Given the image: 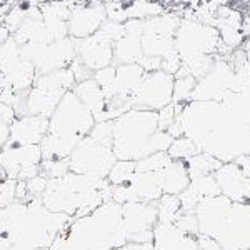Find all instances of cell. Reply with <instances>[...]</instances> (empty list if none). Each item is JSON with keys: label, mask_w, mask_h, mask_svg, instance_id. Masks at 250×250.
<instances>
[{"label": "cell", "mask_w": 250, "mask_h": 250, "mask_svg": "<svg viewBox=\"0 0 250 250\" xmlns=\"http://www.w3.org/2000/svg\"><path fill=\"white\" fill-rule=\"evenodd\" d=\"M72 217L50 212L40 199L12 202L0 208V237L27 250H48L55 237L70 224Z\"/></svg>", "instance_id": "cell-1"}, {"label": "cell", "mask_w": 250, "mask_h": 250, "mask_svg": "<svg viewBox=\"0 0 250 250\" xmlns=\"http://www.w3.org/2000/svg\"><path fill=\"white\" fill-rule=\"evenodd\" d=\"M127 242L122 205L108 200L88 215L72 219L48 250H117Z\"/></svg>", "instance_id": "cell-2"}, {"label": "cell", "mask_w": 250, "mask_h": 250, "mask_svg": "<svg viewBox=\"0 0 250 250\" xmlns=\"http://www.w3.org/2000/svg\"><path fill=\"white\" fill-rule=\"evenodd\" d=\"M200 235L222 250H250V204L232 202L220 195L208 197L195 208Z\"/></svg>", "instance_id": "cell-3"}, {"label": "cell", "mask_w": 250, "mask_h": 250, "mask_svg": "<svg viewBox=\"0 0 250 250\" xmlns=\"http://www.w3.org/2000/svg\"><path fill=\"white\" fill-rule=\"evenodd\" d=\"M173 139L159 130V115L152 110H132L112 120V147L117 160L145 159L152 154L167 152Z\"/></svg>", "instance_id": "cell-4"}, {"label": "cell", "mask_w": 250, "mask_h": 250, "mask_svg": "<svg viewBox=\"0 0 250 250\" xmlns=\"http://www.w3.org/2000/svg\"><path fill=\"white\" fill-rule=\"evenodd\" d=\"M114 185L107 179L80 175L68 172L60 179H50L42 195L43 207L50 212L65 213L72 219L88 215L112 200Z\"/></svg>", "instance_id": "cell-5"}, {"label": "cell", "mask_w": 250, "mask_h": 250, "mask_svg": "<svg viewBox=\"0 0 250 250\" xmlns=\"http://www.w3.org/2000/svg\"><path fill=\"white\" fill-rule=\"evenodd\" d=\"M94 125L95 119L88 108L74 92H67L48 119V130L40 144L42 160L68 159Z\"/></svg>", "instance_id": "cell-6"}, {"label": "cell", "mask_w": 250, "mask_h": 250, "mask_svg": "<svg viewBox=\"0 0 250 250\" xmlns=\"http://www.w3.org/2000/svg\"><path fill=\"white\" fill-rule=\"evenodd\" d=\"M70 68H60L50 74L37 75L34 85L25 95V115H40L50 119L60 100L75 87Z\"/></svg>", "instance_id": "cell-7"}, {"label": "cell", "mask_w": 250, "mask_h": 250, "mask_svg": "<svg viewBox=\"0 0 250 250\" xmlns=\"http://www.w3.org/2000/svg\"><path fill=\"white\" fill-rule=\"evenodd\" d=\"M173 45L182 63L207 55L213 57L220 47V34L215 27L200 23L195 19L182 20L173 37Z\"/></svg>", "instance_id": "cell-8"}, {"label": "cell", "mask_w": 250, "mask_h": 250, "mask_svg": "<svg viewBox=\"0 0 250 250\" xmlns=\"http://www.w3.org/2000/svg\"><path fill=\"white\" fill-rule=\"evenodd\" d=\"M115 162L112 140L95 139L92 135H87L68 157L70 172L94 179H107Z\"/></svg>", "instance_id": "cell-9"}, {"label": "cell", "mask_w": 250, "mask_h": 250, "mask_svg": "<svg viewBox=\"0 0 250 250\" xmlns=\"http://www.w3.org/2000/svg\"><path fill=\"white\" fill-rule=\"evenodd\" d=\"M0 74L5 80V85L10 87L15 94L30 90L37 79L34 63L23 59L22 47L12 39V35L0 47Z\"/></svg>", "instance_id": "cell-10"}, {"label": "cell", "mask_w": 250, "mask_h": 250, "mask_svg": "<svg viewBox=\"0 0 250 250\" xmlns=\"http://www.w3.org/2000/svg\"><path fill=\"white\" fill-rule=\"evenodd\" d=\"M42 150L40 145H12L5 144L0 152V172L3 179L27 180L42 172Z\"/></svg>", "instance_id": "cell-11"}, {"label": "cell", "mask_w": 250, "mask_h": 250, "mask_svg": "<svg viewBox=\"0 0 250 250\" xmlns=\"http://www.w3.org/2000/svg\"><path fill=\"white\" fill-rule=\"evenodd\" d=\"M173 97V75L164 70L147 72L132 95V108L159 112L170 105Z\"/></svg>", "instance_id": "cell-12"}, {"label": "cell", "mask_w": 250, "mask_h": 250, "mask_svg": "<svg viewBox=\"0 0 250 250\" xmlns=\"http://www.w3.org/2000/svg\"><path fill=\"white\" fill-rule=\"evenodd\" d=\"M122 222L128 242H132V244H152L154 242V227L159 222L157 202L124 204Z\"/></svg>", "instance_id": "cell-13"}, {"label": "cell", "mask_w": 250, "mask_h": 250, "mask_svg": "<svg viewBox=\"0 0 250 250\" xmlns=\"http://www.w3.org/2000/svg\"><path fill=\"white\" fill-rule=\"evenodd\" d=\"M107 12L105 7L99 3L80 5L70 10L67 20L68 37L74 40H83L94 35L100 27L105 23Z\"/></svg>", "instance_id": "cell-14"}, {"label": "cell", "mask_w": 250, "mask_h": 250, "mask_svg": "<svg viewBox=\"0 0 250 250\" xmlns=\"http://www.w3.org/2000/svg\"><path fill=\"white\" fill-rule=\"evenodd\" d=\"M219 190L232 202L250 204V179L235 162H227L213 173Z\"/></svg>", "instance_id": "cell-15"}, {"label": "cell", "mask_w": 250, "mask_h": 250, "mask_svg": "<svg viewBox=\"0 0 250 250\" xmlns=\"http://www.w3.org/2000/svg\"><path fill=\"white\" fill-rule=\"evenodd\" d=\"M48 130V119L40 115L15 117L10 124L9 140L12 145H40Z\"/></svg>", "instance_id": "cell-16"}, {"label": "cell", "mask_w": 250, "mask_h": 250, "mask_svg": "<svg viewBox=\"0 0 250 250\" xmlns=\"http://www.w3.org/2000/svg\"><path fill=\"white\" fill-rule=\"evenodd\" d=\"M200 235L180 230L175 224L157 222L154 227V247L155 250H199Z\"/></svg>", "instance_id": "cell-17"}, {"label": "cell", "mask_w": 250, "mask_h": 250, "mask_svg": "<svg viewBox=\"0 0 250 250\" xmlns=\"http://www.w3.org/2000/svg\"><path fill=\"white\" fill-rule=\"evenodd\" d=\"M72 92L77 95V99L88 108V112L94 115L95 122H102L104 115H105L107 100H105V95H104V90L94 80V77L75 83Z\"/></svg>", "instance_id": "cell-18"}, {"label": "cell", "mask_w": 250, "mask_h": 250, "mask_svg": "<svg viewBox=\"0 0 250 250\" xmlns=\"http://www.w3.org/2000/svg\"><path fill=\"white\" fill-rule=\"evenodd\" d=\"M127 184L134 193V202L155 204L164 195L159 172H135Z\"/></svg>", "instance_id": "cell-19"}, {"label": "cell", "mask_w": 250, "mask_h": 250, "mask_svg": "<svg viewBox=\"0 0 250 250\" xmlns=\"http://www.w3.org/2000/svg\"><path fill=\"white\" fill-rule=\"evenodd\" d=\"M159 175L164 195H180L190 185V175L184 160H170Z\"/></svg>", "instance_id": "cell-20"}, {"label": "cell", "mask_w": 250, "mask_h": 250, "mask_svg": "<svg viewBox=\"0 0 250 250\" xmlns=\"http://www.w3.org/2000/svg\"><path fill=\"white\" fill-rule=\"evenodd\" d=\"M185 164H187V170H188V175H190V180L197 179V177L213 175V173L224 165L219 159H215V157L210 154H205V152H199L197 155L185 160Z\"/></svg>", "instance_id": "cell-21"}, {"label": "cell", "mask_w": 250, "mask_h": 250, "mask_svg": "<svg viewBox=\"0 0 250 250\" xmlns=\"http://www.w3.org/2000/svg\"><path fill=\"white\" fill-rule=\"evenodd\" d=\"M182 212L179 195H162L157 200V217L162 224H173Z\"/></svg>", "instance_id": "cell-22"}, {"label": "cell", "mask_w": 250, "mask_h": 250, "mask_svg": "<svg viewBox=\"0 0 250 250\" xmlns=\"http://www.w3.org/2000/svg\"><path fill=\"white\" fill-rule=\"evenodd\" d=\"M199 152L200 150H199V147H197V144L193 142L192 139H188V137L182 135V137H179V139H173L167 154L172 160H184L185 162V160L197 155Z\"/></svg>", "instance_id": "cell-23"}, {"label": "cell", "mask_w": 250, "mask_h": 250, "mask_svg": "<svg viewBox=\"0 0 250 250\" xmlns=\"http://www.w3.org/2000/svg\"><path fill=\"white\" fill-rule=\"evenodd\" d=\"M135 173V162L134 160H117L114 167L108 172L107 180L114 187L117 185H124L132 179V175Z\"/></svg>", "instance_id": "cell-24"}, {"label": "cell", "mask_w": 250, "mask_h": 250, "mask_svg": "<svg viewBox=\"0 0 250 250\" xmlns=\"http://www.w3.org/2000/svg\"><path fill=\"white\" fill-rule=\"evenodd\" d=\"M170 157L167 152H159L152 154L145 159H140L135 162V172H160L162 168L170 162Z\"/></svg>", "instance_id": "cell-25"}, {"label": "cell", "mask_w": 250, "mask_h": 250, "mask_svg": "<svg viewBox=\"0 0 250 250\" xmlns=\"http://www.w3.org/2000/svg\"><path fill=\"white\" fill-rule=\"evenodd\" d=\"M42 167V173L50 179H60V177L67 175L70 172V164H68V159H60V160H42L40 164Z\"/></svg>", "instance_id": "cell-26"}, {"label": "cell", "mask_w": 250, "mask_h": 250, "mask_svg": "<svg viewBox=\"0 0 250 250\" xmlns=\"http://www.w3.org/2000/svg\"><path fill=\"white\" fill-rule=\"evenodd\" d=\"M115 75H117V67L115 65H108V67H104V68H100V70L94 72V80L104 90L105 100H107V95L110 94L112 88H114Z\"/></svg>", "instance_id": "cell-27"}, {"label": "cell", "mask_w": 250, "mask_h": 250, "mask_svg": "<svg viewBox=\"0 0 250 250\" xmlns=\"http://www.w3.org/2000/svg\"><path fill=\"white\" fill-rule=\"evenodd\" d=\"M17 182L19 180H14V179H3L2 182H0V208L15 202Z\"/></svg>", "instance_id": "cell-28"}, {"label": "cell", "mask_w": 250, "mask_h": 250, "mask_svg": "<svg viewBox=\"0 0 250 250\" xmlns=\"http://www.w3.org/2000/svg\"><path fill=\"white\" fill-rule=\"evenodd\" d=\"M25 185H27V193H29L30 199H42L43 192L47 190L48 179H47L45 175H43L42 172H40L37 177L27 180Z\"/></svg>", "instance_id": "cell-29"}, {"label": "cell", "mask_w": 250, "mask_h": 250, "mask_svg": "<svg viewBox=\"0 0 250 250\" xmlns=\"http://www.w3.org/2000/svg\"><path fill=\"white\" fill-rule=\"evenodd\" d=\"M199 250H222V249L219 247V244H217V242H213L212 239H208V237L200 235Z\"/></svg>", "instance_id": "cell-30"}, {"label": "cell", "mask_w": 250, "mask_h": 250, "mask_svg": "<svg viewBox=\"0 0 250 250\" xmlns=\"http://www.w3.org/2000/svg\"><path fill=\"white\" fill-rule=\"evenodd\" d=\"M9 132H10V125L5 122H0V152L5 147L7 140H9Z\"/></svg>", "instance_id": "cell-31"}, {"label": "cell", "mask_w": 250, "mask_h": 250, "mask_svg": "<svg viewBox=\"0 0 250 250\" xmlns=\"http://www.w3.org/2000/svg\"><path fill=\"white\" fill-rule=\"evenodd\" d=\"M5 88V80H3L2 74H0V95H2V90Z\"/></svg>", "instance_id": "cell-32"}, {"label": "cell", "mask_w": 250, "mask_h": 250, "mask_svg": "<svg viewBox=\"0 0 250 250\" xmlns=\"http://www.w3.org/2000/svg\"><path fill=\"white\" fill-rule=\"evenodd\" d=\"M9 250H27V249H22V247H17V245H12V247H10ZM43 250H45V249H43Z\"/></svg>", "instance_id": "cell-33"}, {"label": "cell", "mask_w": 250, "mask_h": 250, "mask_svg": "<svg viewBox=\"0 0 250 250\" xmlns=\"http://www.w3.org/2000/svg\"><path fill=\"white\" fill-rule=\"evenodd\" d=\"M2 180H3V173L0 172V182H2Z\"/></svg>", "instance_id": "cell-34"}]
</instances>
